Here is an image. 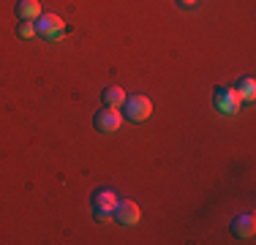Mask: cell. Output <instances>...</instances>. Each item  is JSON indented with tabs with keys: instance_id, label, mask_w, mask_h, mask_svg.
I'll use <instances>...</instances> for the list:
<instances>
[{
	"instance_id": "7",
	"label": "cell",
	"mask_w": 256,
	"mask_h": 245,
	"mask_svg": "<svg viewBox=\"0 0 256 245\" xmlns=\"http://www.w3.org/2000/svg\"><path fill=\"white\" fill-rule=\"evenodd\" d=\"M254 232H256V220H254V216H248V212L246 216H237L232 220V234L240 237V240H251Z\"/></svg>"
},
{
	"instance_id": "9",
	"label": "cell",
	"mask_w": 256,
	"mask_h": 245,
	"mask_svg": "<svg viewBox=\"0 0 256 245\" xmlns=\"http://www.w3.org/2000/svg\"><path fill=\"white\" fill-rule=\"evenodd\" d=\"M101 98H104V104H106V106H112V109H120V106L126 104V93H123V88H114V84L104 88Z\"/></svg>"
},
{
	"instance_id": "1",
	"label": "cell",
	"mask_w": 256,
	"mask_h": 245,
	"mask_svg": "<svg viewBox=\"0 0 256 245\" xmlns=\"http://www.w3.org/2000/svg\"><path fill=\"white\" fill-rule=\"evenodd\" d=\"M123 106H126V118L131 122H142L153 114V101H150L148 96H131V98L126 96Z\"/></svg>"
},
{
	"instance_id": "5",
	"label": "cell",
	"mask_w": 256,
	"mask_h": 245,
	"mask_svg": "<svg viewBox=\"0 0 256 245\" xmlns=\"http://www.w3.org/2000/svg\"><path fill=\"white\" fill-rule=\"evenodd\" d=\"M63 30H66V22L58 14H41L38 22H36V33L46 36V38H60Z\"/></svg>"
},
{
	"instance_id": "4",
	"label": "cell",
	"mask_w": 256,
	"mask_h": 245,
	"mask_svg": "<svg viewBox=\"0 0 256 245\" xmlns=\"http://www.w3.org/2000/svg\"><path fill=\"white\" fill-rule=\"evenodd\" d=\"M240 106H242V98L237 96V90H232V88H218L216 90V109L218 112L234 114Z\"/></svg>"
},
{
	"instance_id": "12",
	"label": "cell",
	"mask_w": 256,
	"mask_h": 245,
	"mask_svg": "<svg viewBox=\"0 0 256 245\" xmlns=\"http://www.w3.org/2000/svg\"><path fill=\"white\" fill-rule=\"evenodd\" d=\"M196 3H199V0H180L182 8H196Z\"/></svg>"
},
{
	"instance_id": "6",
	"label": "cell",
	"mask_w": 256,
	"mask_h": 245,
	"mask_svg": "<svg viewBox=\"0 0 256 245\" xmlns=\"http://www.w3.org/2000/svg\"><path fill=\"white\" fill-rule=\"evenodd\" d=\"M93 122H96V131H101V134H114V131H120V122H123V118H120L118 109L106 106V109H101V112L96 114Z\"/></svg>"
},
{
	"instance_id": "10",
	"label": "cell",
	"mask_w": 256,
	"mask_h": 245,
	"mask_svg": "<svg viewBox=\"0 0 256 245\" xmlns=\"http://www.w3.org/2000/svg\"><path fill=\"white\" fill-rule=\"evenodd\" d=\"M237 96L246 98V101H251V98L256 96V82H254V76L240 79V84H237Z\"/></svg>"
},
{
	"instance_id": "3",
	"label": "cell",
	"mask_w": 256,
	"mask_h": 245,
	"mask_svg": "<svg viewBox=\"0 0 256 245\" xmlns=\"http://www.w3.org/2000/svg\"><path fill=\"white\" fill-rule=\"evenodd\" d=\"M112 218L118 220V224H123V226H136L139 218H142V212H139L136 202L118 199V204H114V210H112Z\"/></svg>"
},
{
	"instance_id": "2",
	"label": "cell",
	"mask_w": 256,
	"mask_h": 245,
	"mask_svg": "<svg viewBox=\"0 0 256 245\" xmlns=\"http://www.w3.org/2000/svg\"><path fill=\"white\" fill-rule=\"evenodd\" d=\"M114 204H118V194L112 188H101V191L93 194V212L98 216V220H109Z\"/></svg>"
},
{
	"instance_id": "8",
	"label": "cell",
	"mask_w": 256,
	"mask_h": 245,
	"mask_svg": "<svg viewBox=\"0 0 256 245\" xmlns=\"http://www.w3.org/2000/svg\"><path fill=\"white\" fill-rule=\"evenodd\" d=\"M16 16H20V20H38L41 16L38 0H20V3H16Z\"/></svg>"
},
{
	"instance_id": "11",
	"label": "cell",
	"mask_w": 256,
	"mask_h": 245,
	"mask_svg": "<svg viewBox=\"0 0 256 245\" xmlns=\"http://www.w3.org/2000/svg\"><path fill=\"white\" fill-rule=\"evenodd\" d=\"M16 33H20V38H33V36H36V24L30 20H22L20 28H16Z\"/></svg>"
}]
</instances>
